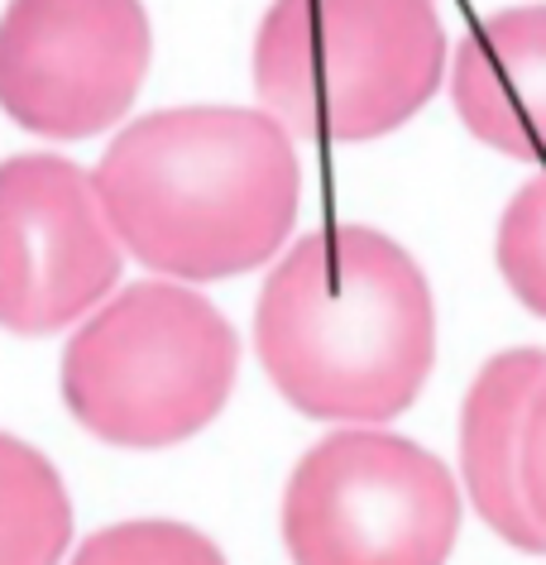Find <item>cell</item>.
Wrapping results in <instances>:
<instances>
[{
    "instance_id": "277c9868",
    "label": "cell",
    "mask_w": 546,
    "mask_h": 565,
    "mask_svg": "<svg viewBox=\"0 0 546 565\" xmlns=\"http://www.w3.org/2000/svg\"><path fill=\"white\" fill-rule=\"evenodd\" d=\"M231 321L182 282H135L110 298L63 355V403L92 436L125 450L178 446L235 388Z\"/></svg>"
},
{
    "instance_id": "6da1fadb",
    "label": "cell",
    "mask_w": 546,
    "mask_h": 565,
    "mask_svg": "<svg viewBox=\"0 0 546 565\" xmlns=\"http://www.w3.org/2000/svg\"><path fill=\"white\" fill-rule=\"evenodd\" d=\"M92 182L125 254L188 282L278 254L302 196L288 125L249 106L153 110L110 139Z\"/></svg>"
},
{
    "instance_id": "30bf717a",
    "label": "cell",
    "mask_w": 546,
    "mask_h": 565,
    "mask_svg": "<svg viewBox=\"0 0 546 565\" xmlns=\"http://www.w3.org/2000/svg\"><path fill=\"white\" fill-rule=\"evenodd\" d=\"M73 503L49 456L0 431V565H58Z\"/></svg>"
},
{
    "instance_id": "5b68a950",
    "label": "cell",
    "mask_w": 546,
    "mask_h": 565,
    "mask_svg": "<svg viewBox=\"0 0 546 565\" xmlns=\"http://www.w3.org/2000/svg\"><path fill=\"white\" fill-rule=\"evenodd\" d=\"M460 532L451 470L388 431H335L283 493L292 565H446Z\"/></svg>"
},
{
    "instance_id": "8992f818",
    "label": "cell",
    "mask_w": 546,
    "mask_h": 565,
    "mask_svg": "<svg viewBox=\"0 0 546 565\" xmlns=\"http://www.w3.org/2000/svg\"><path fill=\"white\" fill-rule=\"evenodd\" d=\"M139 0H10L0 15V110L44 139L101 135L149 73Z\"/></svg>"
},
{
    "instance_id": "8fae6325",
    "label": "cell",
    "mask_w": 546,
    "mask_h": 565,
    "mask_svg": "<svg viewBox=\"0 0 546 565\" xmlns=\"http://www.w3.org/2000/svg\"><path fill=\"white\" fill-rule=\"evenodd\" d=\"M499 274L527 312L546 317V173L523 182L503 206Z\"/></svg>"
},
{
    "instance_id": "4fadbf2b",
    "label": "cell",
    "mask_w": 546,
    "mask_h": 565,
    "mask_svg": "<svg viewBox=\"0 0 546 565\" xmlns=\"http://www.w3.org/2000/svg\"><path fill=\"white\" fill-rule=\"evenodd\" d=\"M523 489H527L532 513L546 527V384L537 393V403H532L527 436H523Z\"/></svg>"
},
{
    "instance_id": "ba28073f",
    "label": "cell",
    "mask_w": 546,
    "mask_h": 565,
    "mask_svg": "<svg viewBox=\"0 0 546 565\" xmlns=\"http://www.w3.org/2000/svg\"><path fill=\"white\" fill-rule=\"evenodd\" d=\"M542 384L546 350H503L474 374L460 407V475L474 513L532 556H546V527L523 489V436Z\"/></svg>"
},
{
    "instance_id": "3957f363",
    "label": "cell",
    "mask_w": 546,
    "mask_h": 565,
    "mask_svg": "<svg viewBox=\"0 0 546 565\" xmlns=\"http://www.w3.org/2000/svg\"><path fill=\"white\" fill-rule=\"evenodd\" d=\"M446 34L431 0H274L255 34V92L312 139H379L431 102Z\"/></svg>"
},
{
    "instance_id": "9c48e42d",
    "label": "cell",
    "mask_w": 546,
    "mask_h": 565,
    "mask_svg": "<svg viewBox=\"0 0 546 565\" xmlns=\"http://www.w3.org/2000/svg\"><path fill=\"white\" fill-rule=\"evenodd\" d=\"M451 102L480 145L523 163L546 159V6L499 10L460 39Z\"/></svg>"
},
{
    "instance_id": "7a4b0ae2",
    "label": "cell",
    "mask_w": 546,
    "mask_h": 565,
    "mask_svg": "<svg viewBox=\"0 0 546 565\" xmlns=\"http://www.w3.org/2000/svg\"><path fill=\"white\" fill-rule=\"evenodd\" d=\"M255 350L274 388L321 422H388L437 360L427 274L370 225H321L269 274Z\"/></svg>"
},
{
    "instance_id": "7c38bea8",
    "label": "cell",
    "mask_w": 546,
    "mask_h": 565,
    "mask_svg": "<svg viewBox=\"0 0 546 565\" xmlns=\"http://www.w3.org/2000/svg\"><path fill=\"white\" fill-rule=\"evenodd\" d=\"M73 565H226V556L197 527L149 518L96 532L73 556Z\"/></svg>"
},
{
    "instance_id": "52a82bcc",
    "label": "cell",
    "mask_w": 546,
    "mask_h": 565,
    "mask_svg": "<svg viewBox=\"0 0 546 565\" xmlns=\"http://www.w3.org/2000/svg\"><path fill=\"white\" fill-rule=\"evenodd\" d=\"M125 245L92 173L58 153L0 163V327L53 335L116 288Z\"/></svg>"
}]
</instances>
